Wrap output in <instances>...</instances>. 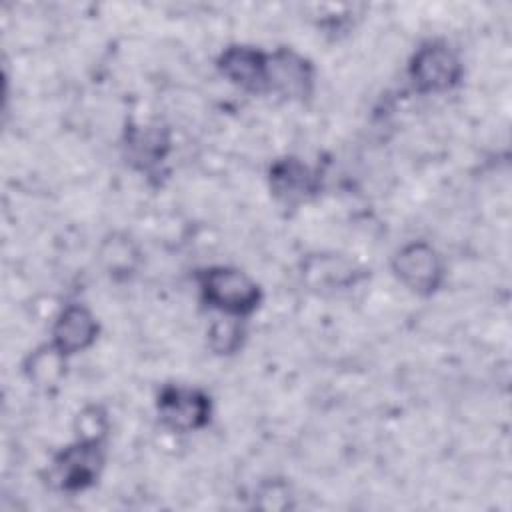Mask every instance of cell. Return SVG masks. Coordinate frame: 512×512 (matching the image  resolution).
Instances as JSON below:
<instances>
[{
	"instance_id": "obj_7",
	"label": "cell",
	"mask_w": 512,
	"mask_h": 512,
	"mask_svg": "<svg viewBox=\"0 0 512 512\" xmlns=\"http://www.w3.org/2000/svg\"><path fill=\"white\" fill-rule=\"evenodd\" d=\"M98 336V322L94 314L82 304H68L52 326V346L66 358L90 348Z\"/></svg>"
},
{
	"instance_id": "obj_12",
	"label": "cell",
	"mask_w": 512,
	"mask_h": 512,
	"mask_svg": "<svg viewBox=\"0 0 512 512\" xmlns=\"http://www.w3.org/2000/svg\"><path fill=\"white\" fill-rule=\"evenodd\" d=\"M128 154L142 166L162 162L168 152V138L160 128H132L128 132Z\"/></svg>"
},
{
	"instance_id": "obj_10",
	"label": "cell",
	"mask_w": 512,
	"mask_h": 512,
	"mask_svg": "<svg viewBox=\"0 0 512 512\" xmlns=\"http://www.w3.org/2000/svg\"><path fill=\"white\" fill-rule=\"evenodd\" d=\"M306 278L320 288H344L358 276L354 264L336 256H312L304 266Z\"/></svg>"
},
{
	"instance_id": "obj_4",
	"label": "cell",
	"mask_w": 512,
	"mask_h": 512,
	"mask_svg": "<svg viewBox=\"0 0 512 512\" xmlns=\"http://www.w3.org/2000/svg\"><path fill=\"white\" fill-rule=\"evenodd\" d=\"M392 270L396 278L416 294H432L444 278L438 252L422 240L402 246L392 260Z\"/></svg>"
},
{
	"instance_id": "obj_9",
	"label": "cell",
	"mask_w": 512,
	"mask_h": 512,
	"mask_svg": "<svg viewBox=\"0 0 512 512\" xmlns=\"http://www.w3.org/2000/svg\"><path fill=\"white\" fill-rule=\"evenodd\" d=\"M270 188L278 200L298 204L318 190V178L298 158H284L270 168Z\"/></svg>"
},
{
	"instance_id": "obj_14",
	"label": "cell",
	"mask_w": 512,
	"mask_h": 512,
	"mask_svg": "<svg viewBox=\"0 0 512 512\" xmlns=\"http://www.w3.org/2000/svg\"><path fill=\"white\" fill-rule=\"evenodd\" d=\"M242 326L238 324V318H226V320H216L210 330H208V342L210 348L216 354H232L240 348L242 344Z\"/></svg>"
},
{
	"instance_id": "obj_1",
	"label": "cell",
	"mask_w": 512,
	"mask_h": 512,
	"mask_svg": "<svg viewBox=\"0 0 512 512\" xmlns=\"http://www.w3.org/2000/svg\"><path fill=\"white\" fill-rule=\"evenodd\" d=\"M198 286L208 306L232 318L252 314L262 300L260 286L246 272L230 266L202 270L198 274Z\"/></svg>"
},
{
	"instance_id": "obj_3",
	"label": "cell",
	"mask_w": 512,
	"mask_h": 512,
	"mask_svg": "<svg viewBox=\"0 0 512 512\" xmlns=\"http://www.w3.org/2000/svg\"><path fill=\"white\" fill-rule=\"evenodd\" d=\"M410 78L418 92H446L462 78V62L444 42L422 44L410 60Z\"/></svg>"
},
{
	"instance_id": "obj_15",
	"label": "cell",
	"mask_w": 512,
	"mask_h": 512,
	"mask_svg": "<svg viewBox=\"0 0 512 512\" xmlns=\"http://www.w3.org/2000/svg\"><path fill=\"white\" fill-rule=\"evenodd\" d=\"M108 428L106 414L98 406H88L78 414V438L102 440Z\"/></svg>"
},
{
	"instance_id": "obj_6",
	"label": "cell",
	"mask_w": 512,
	"mask_h": 512,
	"mask_svg": "<svg viewBox=\"0 0 512 512\" xmlns=\"http://www.w3.org/2000/svg\"><path fill=\"white\" fill-rule=\"evenodd\" d=\"M312 66L300 54L280 48L268 54L266 92H276L286 98H306L312 90Z\"/></svg>"
},
{
	"instance_id": "obj_11",
	"label": "cell",
	"mask_w": 512,
	"mask_h": 512,
	"mask_svg": "<svg viewBox=\"0 0 512 512\" xmlns=\"http://www.w3.org/2000/svg\"><path fill=\"white\" fill-rule=\"evenodd\" d=\"M66 368V356L52 344L40 346L26 360V376L36 386L48 388L60 382Z\"/></svg>"
},
{
	"instance_id": "obj_2",
	"label": "cell",
	"mask_w": 512,
	"mask_h": 512,
	"mask_svg": "<svg viewBox=\"0 0 512 512\" xmlns=\"http://www.w3.org/2000/svg\"><path fill=\"white\" fill-rule=\"evenodd\" d=\"M104 466L102 440L78 438L74 444L62 448L48 470V480L62 492H82L90 488Z\"/></svg>"
},
{
	"instance_id": "obj_8",
	"label": "cell",
	"mask_w": 512,
	"mask_h": 512,
	"mask_svg": "<svg viewBox=\"0 0 512 512\" xmlns=\"http://www.w3.org/2000/svg\"><path fill=\"white\" fill-rule=\"evenodd\" d=\"M266 64L268 54L250 46H230L218 58L222 76L250 92H266Z\"/></svg>"
},
{
	"instance_id": "obj_13",
	"label": "cell",
	"mask_w": 512,
	"mask_h": 512,
	"mask_svg": "<svg viewBox=\"0 0 512 512\" xmlns=\"http://www.w3.org/2000/svg\"><path fill=\"white\" fill-rule=\"evenodd\" d=\"M106 268L110 274H128L134 270V264L138 260V252L134 250L132 242L126 236H114L104 242L100 252Z\"/></svg>"
},
{
	"instance_id": "obj_5",
	"label": "cell",
	"mask_w": 512,
	"mask_h": 512,
	"mask_svg": "<svg viewBox=\"0 0 512 512\" xmlns=\"http://www.w3.org/2000/svg\"><path fill=\"white\" fill-rule=\"evenodd\" d=\"M156 406L162 424L174 432H194L210 420V398L196 388L164 386Z\"/></svg>"
}]
</instances>
